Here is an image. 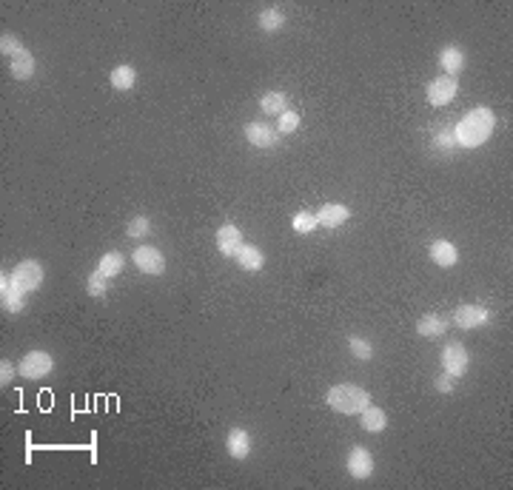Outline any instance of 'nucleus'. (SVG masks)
<instances>
[{
	"instance_id": "obj_1",
	"label": "nucleus",
	"mask_w": 513,
	"mask_h": 490,
	"mask_svg": "<svg viewBox=\"0 0 513 490\" xmlns=\"http://www.w3.org/2000/svg\"><path fill=\"white\" fill-rule=\"evenodd\" d=\"M494 126H497V117H494V111H491L488 106H479V109L468 111V114L459 120V126L454 129L457 146H462V149H479L482 143L491 140Z\"/></svg>"
},
{
	"instance_id": "obj_2",
	"label": "nucleus",
	"mask_w": 513,
	"mask_h": 490,
	"mask_svg": "<svg viewBox=\"0 0 513 490\" xmlns=\"http://www.w3.org/2000/svg\"><path fill=\"white\" fill-rule=\"evenodd\" d=\"M325 402L331 405V411L337 414H362L368 405H371V394L359 385H334L328 394H325Z\"/></svg>"
},
{
	"instance_id": "obj_3",
	"label": "nucleus",
	"mask_w": 513,
	"mask_h": 490,
	"mask_svg": "<svg viewBox=\"0 0 513 490\" xmlns=\"http://www.w3.org/2000/svg\"><path fill=\"white\" fill-rule=\"evenodd\" d=\"M51 371H54V359L46 351H29L17 365V374L23 379H46Z\"/></svg>"
},
{
	"instance_id": "obj_4",
	"label": "nucleus",
	"mask_w": 513,
	"mask_h": 490,
	"mask_svg": "<svg viewBox=\"0 0 513 490\" xmlns=\"http://www.w3.org/2000/svg\"><path fill=\"white\" fill-rule=\"evenodd\" d=\"M11 279H14V285L29 296V294L37 291L40 282H43V265H40L37 259H23V262L11 271Z\"/></svg>"
},
{
	"instance_id": "obj_5",
	"label": "nucleus",
	"mask_w": 513,
	"mask_h": 490,
	"mask_svg": "<svg viewBox=\"0 0 513 490\" xmlns=\"http://www.w3.org/2000/svg\"><path fill=\"white\" fill-rule=\"evenodd\" d=\"M131 259H134V265H137L143 274H149V276H160V274L166 271V256H163L160 248L137 245L134 254H131Z\"/></svg>"
},
{
	"instance_id": "obj_6",
	"label": "nucleus",
	"mask_w": 513,
	"mask_h": 490,
	"mask_svg": "<svg viewBox=\"0 0 513 490\" xmlns=\"http://www.w3.org/2000/svg\"><path fill=\"white\" fill-rule=\"evenodd\" d=\"M468 365H471L468 351H465L459 342H448L445 351H442V368H445V374H451V376L459 379V376H465Z\"/></svg>"
},
{
	"instance_id": "obj_7",
	"label": "nucleus",
	"mask_w": 513,
	"mask_h": 490,
	"mask_svg": "<svg viewBox=\"0 0 513 490\" xmlns=\"http://www.w3.org/2000/svg\"><path fill=\"white\" fill-rule=\"evenodd\" d=\"M457 91H459V83H457V77H437V80H431L428 83V103L431 106H448L454 97H457Z\"/></svg>"
},
{
	"instance_id": "obj_8",
	"label": "nucleus",
	"mask_w": 513,
	"mask_h": 490,
	"mask_svg": "<svg viewBox=\"0 0 513 490\" xmlns=\"http://www.w3.org/2000/svg\"><path fill=\"white\" fill-rule=\"evenodd\" d=\"M488 319H491V314H488V308H482V305H459V308L454 311V325L462 328V331L482 328Z\"/></svg>"
},
{
	"instance_id": "obj_9",
	"label": "nucleus",
	"mask_w": 513,
	"mask_h": 490,
	"mask_svg": "<svg viewBox=\"0 0 513 490\" xmlns=\"http://www.w3.org/2000/svg\"><path fill=\"white\" fill-rule=\"evenodd\" d=\"M246 140L254 146V149H274L279 143V131L268 123H246Z\"/></svg>"
},
{
	"instance_id": "obj_10",
	"label": "nucleus",
	"mask_w": 513,
	"mask_h": 490,
	"mask_svg": "<svg viewBox=\"0 0 513 490\" xmlns=\"http://www.w3.org/2000/svg\"><path fill=\"white\" fill-rule=\"evenodd\" d=\"M0 302H3V311H9V314H20V311H23L26 294L14 285L11 274H3V276H0Z\"/></svg>"
},
{
	"instance_id": "obj_11",
	"label": "nucleus",
	"mask_w": 513,
	"mask_h": 490,
	"mask_svg": "<svg viewBox=\"0 0 513 490\" xmlns=\"http://www.w3.org/2000/svg\"><path fill=\"white\" fill-rule=\"evenodd\" d=\"M348 474L354 476V479H368L371 474H374V456H371V451L368 448H354L351 454H348Z\"/></svg>"
},
{
	"instance_id": "obj_12",
	"label": "nucleus",
	"mask_w": 513,
	"mask_h": 490,
	"mask_svg": "<svg viewBox=\"0 0 513 490\" xmlns=\"http://www.w3.org/2000/svg\"><path fill=\"white\" fill-rule=\"evenodd\" d=\"M240 245H243V231H240L234 223L220 226V231H217V251H220L223 256H237Z\"/></svg>"
},
{
	"instance_id": "obj_13",
	"label": "nucleus",
	"mask_w": 513,
	"mask_h": 490,
	"mask_svg": "<svg viewBox=\"0 0 513 490\" xmlns=\"http://www.w3.org/2000/svg\"><path fill=\"white\" fill-rule=\"evenodd\" d=\"M348 217H351V209L342 206V203H325L317 211V223L325 226V229H339L342 223H348Z\"/></svg>"
},
{
	"instance_id": "obj_14",
	"label": "nucleus",
	"mask_w": 513,
	"mask_h": 490,
	"mask_svg": "<svg viewBox=\"0 0 513 490\" xmlns=\"http://www.w3.org/2000/svg\"><path fill=\"white\" fill-rule=\"evenodd\" d=\"M428 254H431V259H434L439 268H451V265L459 262V251H457V245L448 243V240H434V243L428 245Z\"/></svg>"
},
{
	"instance_id": "obj_15",
	"label": "nucleus",
	"mask_w": 513,
	"mask_h": 490,
	"mask_svg": "<svg viewBox=\"0 0 513 490\" xmlns=\"http://www.w3.org/2000/svg\"><path fill=\"white\" fill-rule=\"evenodd\" d=\"M9 71L14 80H31L34 77V54L29 49H20L14 57H9Z\"/></svg>"
},
{
	"instance_id": "obj_16",
	"label": "nucleus",
	"mask_w": 513,
	"mask_h": 490,
	"mask_svg": "<svg viewBox=\"0 0 513 490\" xmlns=\"http://www.w3.org/2000/svg\"><path fill=\"white\" fill-rule=\"evenodd\" d=\"M439 66L445 69L448 77H457L462 69H465V51L459 46H445L439 51Z\"/></svg>"
},
{
	"instance_id": "obj_17",
	"label": "nucleus",
	"mask_w": 513,
	"mask_h": 490,
	"mask_svg": "<svg viewBox=\"0 0 513 490\" xmlns=\"http://www.w3.org/2000/svg\"><path fill=\"white\" fill-rule=\"evenodd\" d=\"M226 448H229V454L234 459H246L251 454V434L246 428H234L229 434V439H226Z\"/></svg>"
},
{
	"instance_id": "obj_18",
	"label": "nucleus",
	"mask_w": 513,
	"mask_h": 490,
	"mask_svg": "<svg viewBox=\"0 0 513 490\" xmlns=\"http://www.w3.org/2000/svg\"><path fill=\"white\" fill-rule=\"evenodd\" d=\"M448 331V319L439 316V314H425L419 322H417V334L425 336V339H434V336H442Z\"/></svg>"
},
{
	"instance_id": "obj_19",
	"label": "nucleus",
	"mask_w": 513,
	"mask_h": 490,
	"mask_svg": "<svg viewBox=\"0 0 513 490\" xmlns=\"http://www.w3.org/2000/svg\"><path fill=\"white\" fill-rule=\"evenodd\" d=\"M359 422H362V431H368V434H382L385 425H388V416H385L382 408L368 405V408L359 414Z\"/></svg>"
},
{
	"instance_id": "obj_20",
	"label": "nucleus",
	"mask_w": 513,
	"mask_h": 490,
	"mask_svg": "<svg viewBox=\"0 0 513 490\" xmlns=\"http://www.w3.org/2000/svg\"><path fill=\"white\" fill-rule=\"evenodd\" d=\"M237 262H240V268L243 271H259L262 265H265V256H262V251L256 248V245H240V251H237V256H234Z\"/></svg>"
},
{
	"instance_id": "obj_21",
	"label": "nucleus",
	"mask_w": 513,
	"mask_h": 490,
	"mask_svg": "<svg viewBox=\"0 0 513 490\" xmlns=\"http://www.w3.org/2000/svg\"><path fill=\"white\" fill-rule=\"evenodd\" d=\"M134 80H137L134 66L120 63L117 69H111V86H114L117 91H129V89H134Z\"/></svg>"
},
{
	"instance_id": "obj_22",
	"label": "nucleus",
	"mask_w": 513,
	"mask_h": 490,
	"mask_svg": "<svg viewBox=\"0 0 513 490\" xmlns=\"http://www.w3.org/2000/svg\"><path fill=\"white\" fill-rule=\"evenodd\" d=\"M97 271H100L106 279L117 276V274L123 271V254H120V251H106V254L100 256V262H97Z\"/></svg>"
},
{
	"instance_id": "obj_23",
	"label": "nucleus",
	"mask_w": 513,
	"mask_h": 490,
	"mask_svg": "<svg viewBox=\"0 0 513 490\" xmlns=\"http://www.w3.org/2000/svg\"><path fill=\"white\" fill-rule=\"evenodd\" d=\"M259 109L265 114H282V111H288V97L282 91H265L259 100Z\"/></svg>"
},
{
	"instance_id": "obj_24",
	"label": "nucleus",
	"mask_w": 513,
	"mask_h": 490,
	"mask_svg": "<svg viewBox=\"0 0 513 490\" xmlns=\"http://www.w3.org/2000/svg\"><path fill=\"white\" fill-rule=\"evenodd\" d=\"M256 26H259L262 31L274 34V31H279V29L285 26V14H282L279 9H265V11L256 17Z\"/></svg>"
},
{
	"instance_id": "obj_25",
	"label": "nucleus",
	"mask_w": 513,
	"mask_h": 490,
	"mask_svg": "<svg viewBox=\"0 0 513 490\" xmlns=\"http://www.w3.org/2000/svg\"><path fill=\"white\" fill-rule=\"evenodd\" d=\"M291 226H294L297 234H311L319 223H317V214H311V211H297L294 220H291Z\"/></svg>"
},
{
	"instance_id": "obj_26",
	"label": "nucleus",
	"mask_w": 513,
	"mask_h": 490,
	"mask_svg": "<svg viewBox=\"0 0 513 490\" xmlns=\"http://www.w3.org/2000/svg\"><path fill=\"white\" fill-rule=\"evenodd\" d=\"M348 351L354 354V359H362V362L374 356V345L365 342L362 336H348Z\"/></svg>"
},
{
	"instance_id": "obj_27",
	"label": "nucleus",
	"mask_w": 513,
	"mask_h": 490,
	"mask_svg": "<svg viewBox=\"0 0 513 490\" xmlns=\"http://www.w3.org/2000/svg\"><path fill=\"white\" fill-rule=\"evenodd\" d=\"M299 123H302V117H299L297 111H282V114H279V123H277L279 137H282V134H294V131L299 129Z\"/></svg>"
},
{
	"instance_id": "obj_28",
	"label": "nucleus",
	"mask_w": 513,
	"mask_h": 490,
	"mask_svg": "<svg viewBox=\"0 0 513 490\" xmlns=\"http://www.w3.org/2000/svg\"><path fill=\"white\" fill-rule=\"evenodd\" d=\"M149 231H151V223H149L146 217H134V220H129V226H126V237H129V240H143Z\"/></svg>"
},
{
	"instance_id": "obj_29",
	"label": "nucleus",
	"mask_w": 513,
	"mask_h": 490,
	"mask_svg": "<svg viewBox=\"0 0 513 490\" xmlns=\"http://www.w3.org/2000/svg\"><path fill=\"white\" fill-rule=\"evenodd\" d=\"M86 291H89L91 296H106V291H109L106 276H103L100 271H91V274H89V285H86Z\"/></svg>"
},
{
	"instance_id": "obj_30",
	"label": "nucleus",
	"mask_w": 513,
	"mask_h": 490,
	"mask_svg": "<svg viewBox=\"0 0 513 490\" xmlns=\"http://www.w3.org/2000/svg\"><path fill=\"white\" fill-rule=\"evenodd\" d=\"M20 49H23V46H20V40H17L14 34H3V37H0V51H3V54L14 57Z\"/></svg>"
},
{
	"instance_id": "obj_31",
	"label": "nucleus",
	"mask_w": 513,
	"mask_h": 490,
	"mask_svg": "<svg viewBox=\"0 0 513 490\" xmlns=\"http://www.w3.org/2000/svg\"><path fill=\"white\" fill-rule=\"evenodd\" d=\"M454 388H457V376H451V374L437 376V391H439V394H451Z\"/></svg>"
},
{
	"instance_id": "obj_32",
	"label": "nucleus",
	"mask_w": 513,
	"mask_h": 490,
	"mask_svg": "<svg viewBox=\"0 0 513 490\" xmlns=\"http://www.w3.org/2000/svg\"><path fill=\"white\" fill-rule=\"evenodd\" d=\"M434 143H437L439 149H445V151H451V149H457V137H454L451 131H439Z\"/></svg>"
},
{
	"instance_id": "obj_33",
	"label": "nucleus",
	"mask_w": 513,
	"mask_h": 490,
	"mask_svg": "<svg viewBox=\"0 0 513 490\" xmlns=\"http://www.w3.org/2000/svg\"><path fill=\"white\" fill-rule=\"evenodd\" d=\"M14 374H17V368H14L11 362H6V359H3V362H0V385L6 388V385L14 379Z\"/></svg>"
}]
</instances>
